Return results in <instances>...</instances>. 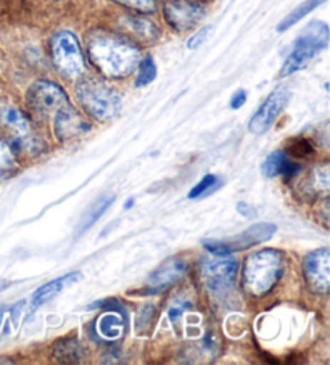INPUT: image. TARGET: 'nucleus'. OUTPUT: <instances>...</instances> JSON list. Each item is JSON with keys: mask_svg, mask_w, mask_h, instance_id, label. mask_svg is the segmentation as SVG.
<instances>
[{"mask_svg": "<svg viewBox=\"0 0 330 365\" xmlns=\"http://www.w3.org/2000/svg\"><path fill=\"white\" fill-rule=\"evenodd\" d=\"M274 234H276L274 224L259 222L244 230L242 234L226 238V240H205L203 242V247H205L206 251H209V255L224 257L232 253H237V251L249 250L251 247H255V245L268 242Z\"/></svg>", "mask_w": 330, "mask_h": 365, "instance_id": "6", "label": "nucleus"}, {"mask_svg": "<svg viewBox=\"0 0 330 365\" xmlns=\"http://www.w3.org/2000/svg\"><path fill=\"white\" fill-rule=\"evenodd\" d=\"M16 168L18 163L14 152H11V148L7 143L0 138V180L11 178V175L15 174Z\"/></svg>", "mask_w": 330, "mask_h": 365, "instance_id": "21", "label": "nucleus"}, {"mask_svg": "<svg viewBox=\"0 0 330 365\" xmlns=\"http://www.w3.org/2000/svg\"><path fill=\"white\" fill-rule=\"evenodd\" d=\"M291 98V92L287 86L276 87L268 98L264 100L263 105L259 106L258 111L253 115L249 123V130L255 135H261L274 124L276 119L281 116Z\"/></svg>", "mask_w": 330, "mask_h": 365, "instance_id": "8", "label": "nucleus"}, {"mask_svg": "<svg viewBox=\"0 0 330 365\" xmlns=\"http://www.w3.org/2000/svg\"><path fill=\"white\" fill-rule=\"evenodd\" d=\"M79 280H82V274L73 272V274L63 275V277H60V279H55L52 282L46 283V285H42L41 288L36 289V293L33 297V306L41 307L42 304L49 303V301H52L54 298L59 297L63 288L71 285V283L79 282Z\"/></svg>", "mask_w": 330, "mask_h": 365, "instance_id": "15", "label": "nucleus"}, {"mask_svg": "<svg viewBox=\"0 0 330 365\" xmlns=\"http://www.w3.org/2000/svg\"><path fill=\"white\" fill-rule=\"evenodd\" d=\"M29 108L41 116H55L56 113L69 106L68 96L60 86L50 81H36L26 93Z\"/></svg>", "mask_w": 330, "mask_h": 365, "instance_id": "7", "label": "nucleus"}, {"mask_svg": "<svg viewBox=\"0 0 330 365\" xmlns=\"http://www.w3.org/2000/svg\"><path fill=\"white\" fill-rule=\"evenodd\" d=\"M89 58L106 78H126L137 68L141 52L136 43L121 36L95 33L87 43Z\"/></svg>", "mask_w": 330, "mask_h": 365, "instance_id": "1", "label": "nucleus"}, {"mask_svg": "<svg viewBox=\"0 0 330 365\" xmlns=\"http://www.w3.org/2000/svg\"><path fill=\"white\" fill-rule=\"evenodd\" d=\"M300 171V166L289 158L285 152H272L268 158L264 160L261 166V173L266 178H294Z\"/></svg>", "mask_w": 330, "mask_h": 365, "instance_id": "14", "label": "nucleus"}, {"mask_svg": "<svg viewBox=\"0 0 330 365\" xmlns=\"http://www.w3.org/2000/svg\"><path fill=\"white\" fill-rule=\"evenodd\" d=\"M218 185H219L218 178H216V175H213V174H208L192 188V190L189 192V198L190 200L199 198V197H201V195H205L208 190H214V188Z\"/></svg>", "mask_w": 330, "mask_h": 365, "instance_id": "23", "label": "nucleus"}, {"mask_svg": "<svg viewBox=\"0 0 330 365\" xmlns=\"http://www.w3.org/2000/svg\"><path fill=\"white\" fill-rule=\"evenodd\" d=\"M245 102H246V92L240 89V91H237L236 93H234L232 98H231V108L232 110L242 108V106L245 105Z\"/></svg>", "mask_w": 330, "mask_h": 365, "instance_id": "28", "label": "nucleus"}, {"mask_svg": "<svg viewBox=\"0 0 330 365\" xmlns=\"http://www.w3.org/2000/svg\"><path fill=\"white\" fill-rule=\"evenodd\" d=\"M209 33H211V26H203L200 31H196V33H195L194 36L189 37L187 48H190V50L199 48V47L201 46V43L208 39Z\"/></svg>", "mask_w": 330, "mask_h": 365, "instance_id": "26", "label": "nucleus"}, {"mask_svg": "<svg viewBox=\"0 0 330 365\" xmlns=\"http://www.w3.org/2000/svg\"><path fill=\"white\" fill-rule=\"evenodd\" d=\"M285 267L284 255L277 250H263L246 257L244 264V287L253 297H263L274 288Z\"/></svg>", "mask_w": 330, "mask_h": 365, "instance_id": "2", "label": "nucleus"}, {"mask_svg": "<svg viewBox=\"0 0 330 365\" xmlns=\"http://www.w3.org/2000/svg\"><path fill=\"white\" fill-rule=\"evenodd\" d=\"M55 361L61 364H79L84 359V349L74 338H63L54 346Z\"/></svg>", "mask_w": 330, "mask_h": 365, "instance_id": "17", "label": "nucleus"}, {"mask_svg": "<svg viewBox=\"0 0 330 365\" xmlns=\"http://www.w3.org/2000/svg\"><path fill=\"white\" fill-rule=\"evenodd\" d=\"M329 166H321L314 169L313 174V182H314V188L322 192H329Z\"/></svg>", "mask_w": 330, "mask_h": 365, "instance_id": "25", "label": "nucleus"}, {"mask_svg": "<svg viewBox=\"0 0 330 365\" xmlns=\"http://www.w3.org/2000/svg\"><path fill=\"white\" fill-rule=\"evenodd\" d=\"M184 272H186V262L179 259V257H171V259L163 262L161 266L149 277L145 292L150 294L161 293L171 285H174V283L181 279Z\"/></svg>", "mask_w": 330, "mask_h": 365, "instance_id": "12", "label": "nucleus"}, {"mask_svg": "<svg viewBox=\"0 0 330 365\" xmlns=\"http://www.w3.org/2000/svg\"><path fill=\"white\" fill-rule=\"evenodd\" d=\"M201 275L209 292L224 294L234 285L237 275V262L234 259H209L206 257L201 266Z\"/></svg>", "mask_w": 330, "mask_h": 365, "instance_id": "9", "label": "nucleus"}, {"mask_svg": "<svg viewBox=\"0 0 330 365\" xmlns=\"http://www.w3.org/2000/svg\"><path fill=\"white\" fill-rule=\"evenodd\" d=\"M81 105L99 121H110L123 108V97L101 81L86 78L76 87Z\"/></svg>", "mask_w": 330, "mask_h": 365, "instance_id": "3", "label": "nucleus"}, {"mask_svg": "<svg viewBox=\"0 0 330 365\" xmlns=\"http://www.w3.org/2000/svg\"><path fill=\"white\" fill-rule=\"evenodd\" d=\"M155 78H156V65H155L154 58H151V56H147V58L139 61L136 86L137 87L149 86L150 83H154Z\"/></svg>", "mask_w": 330, "mask_h": 365, "instance_id": "22", "label": "nucleus"}, {"mask_svg": "<svg viewBox=\"0 0 330 365\" xmlns=\"http://www.w3.org/2000/svg\"><path fill=\"white\" fill-rule=\"evenodd\" d=\"M237 211L240 212V216H244L246 219H255L258 216V211L255 210V207L249 203H245V201H240V203H237Z\"/></svg>", "mask_w": 330, "mask_h": 365, "instance_id": "27", "label": "nucleus"}, {"mask_svg": "<svg viewBox=\"0 0 330 365\" xmlns=\"http://www.w3.org/2000/svg\"><path fill=\"white\" fill-rule=\"evenodd\" d=\"M164 16L174 29L187 31L203 20L205 7L195 0H168L164 4Z\"/></svg>", "mask_w": 330, "mask_h": 365, "instance_id": "10", "label": "nucleus"}, {"mask_svg": "<svg viewBox=\"0 0 330 365\" xmlns=\"http://www.w3.org/2000/svg\"><path fill=\"white\" fill-rule=\"evenodd\" d=\"M115 2L134 11H141V14H151L156 9L155 0H115Z\"/></svg>", "mask_w": 330, "mask_h": 365, "instance_id": "24", "label": "nucleus"}, {"mask_svg": "<svg viewBox=\"0 0 330 365\" xmlns=\"http://www.w3.org/2000/svg\"><path fill=\"white\" fill-rule=\"evenodd\" d=\"M113 200H115V197H113V195H106V197H104V198H100L97 203H95L91 210H89L86 214H84V217H82V221H81V224H79V232H84V230H87L89 227H91V225L97 221V219L101 216V214H104L108 207L111 206V203H113Z\"/></svg>", "mask_w": 330, "mask_h": 365, "instance_id": "19", "label": "nucleus"}, {"mask_svg": "<svg viewBox=\"0 0 330 365\" xmlns=\"http://www.w3.org/2000/svg\"><path fill=\"white\" fill-rule=\"evenodd\" d=\"M189 307H190L189 304H174V306L171 307V309L168 311V316H169L171 320H173V322H176V320L182 316L184 311H187Z\"/></svg>", "mask_w": 330, "mask_h": 365, "instance_id": "29", "label": "nucleus"}, {"mask_svg": "<svg viewBox=\"0 0 330 365\" xmlns=\"http://www.w3.org/2000/svg\"><path fill=\"white\" fill-rule=\"evenodd\" d=\"M50 52L55 68L65 78H76L84 71V55L81 43L78 37L69 31H60L52 37Z\"/></svg>", "mask_w": 330, "mask_h": 365, "instance_id": "5", "label": "nucleus"}, {"mask_svg": "<svg viewBox=\"0 0 330 365\" xmlns=\"http://www.w3.org/2000/svg\"><path fill=\"white\" fill-rule=\"evenodd\" d=\"M329 46V26L322 21L309 23L306 29L303 31L300 37L295 41L287 60L284 61L281 76H290L296 71H300L304 66H308L322 50Z\"/></svg>", "mask_w": 330, "mask_h": 365, "instance_id": "4", "label": "nucleus"}, {"mask_svg": "<svg viewBox=\"0 0 330 365\" xmlns=\"http://www.w3.org/2000/svg\"><path fill=\"white\" fill-rule=\"evenodd\" d=\"M132 205H134V200L129 198V200H128V205H126L124 207H126V210H129V207H132Z\"/></svg>", "mask_w": 330, "mask_h": 365, "instance_id": "30", "label": "nucleus"}, {"mask_svg": "<svg viewBox=\"0 0 330 365\" xmlns=\"http://www.w3.org/2000/svg\"><path fill=\"white\" fill-rule=\"evenodd\" d=\"M54 118L55 135L61 142L73 140V138L84 135L89 130V124L71 108V105L56 113Z\"/></svg>", "mask_w": 330, "mask_h": 365, "instance_id": "13", "label": "nucleus"}, {"mask_svg": "<svg viewBox=\"0 0 330 365\" xmlns=\"http://www.w3.org/2000/svg\"><path fill=\"white\" fill-rule=\"evenodd\" d=\"M304 274L316 292L327 293L330 285V251L321 248L309 253L303 262Z\"/></svg>", "mask_w": 330, "mask_h": 365, "instance_id": "11", "label": "nucleus"}, {"mask_svg": "<svg viewBox=\"0 0 330 365\" xmlns=\"http://www.w3.org/2000/svg\"><path fill=\"white\" fill-rule=\"evenodd\" d=\"M324 2H327V0H304L301 5H298L295 10H291V14H289L281 23H279L277 31H279V33H284V31L290 29L291 26H294V24H296L298 21H301L304 16L311 14L313 10H316Z\"/></svg>", "mask_w": 330, "mask_h": 365, "instance_id": "18", "label": "nucleus"}, {"mask_svg": "<svg viewBox=\"0 0 330 365\" xmlns=\"http://www.w3.org/2000/svg\"><path fill=\"white\" fill-rule=\"evenodd\" d=\"M97 327H99L100 335L105 338H110V339H115L123 333V320H121V317L116 316V314H113V312L105 314V316L100 319Z\"/></svg>", "mask_w": 330, "mask_h": 365, "instance_id": "20", "label": "nucleus"}, {"mask_svg": "<svg viewBox=\"0 0 330 365\" xmlns=\"http://www.w3.org/2000/svg\"><path fill=\"white\" fill-rule=\"evenodd\" d=\"M0 121L5 128H9L16 135L20 143H28L29 140V121L23 113L15 106H0Z\"/></svg>", "mask_w": 330, "mask_h": 365, "instance_id": "16", "label": "nucleus"}]
</instances>
